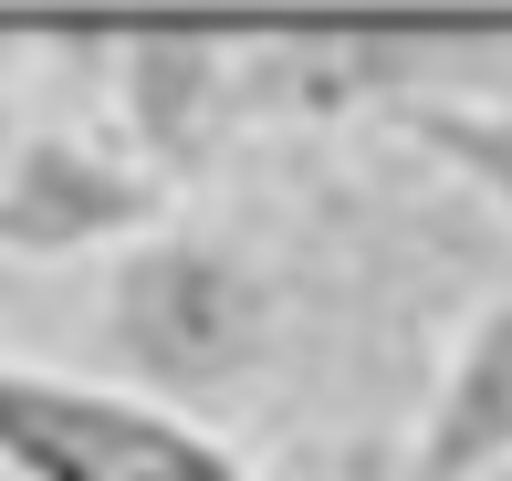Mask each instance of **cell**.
I'll return each mask as SVG.
<instances>
[{"label":"cell","mask_w":512,"mask_h":481,"mask_svg":"<svg viewBox=\"0 0 512 481\" xmlns=\"http://www.w3.org/2000/svg\"><path fill=\"white\" fill-rule=\"evenodd\" d=\"M387 116H398L429 157H450V168L512 220V105H481V95H387Z\"/></svg>","instance_id":"obj_6"},{"label":"cell","mask_w":512,"mask_h":481,"mask_svg":"<svg viewBox=\"0 0 512 481\" xmlns=\"http://www.w3.org/2000/svg\"><path fill=\"white\" fill-rule=\"evenodd\" d=\"M262 325H272V304L251 283V262L199 231H147L105 272V346L126 377L168 387V398L230 387L262 356Z\"/></svg>","instance_id":"obj_1"},{"label":"cell","mask_w":512,"mask_h":481,"mask_svg":"<svg viewBox=\"0 0 512 481\" xmlns=\"http://www.w3.org/2000/svg\"><path fill=\"white\" fill-rule=\"evenodd\" d=\"M168 210L147 157H115L74 126H32L0 168V251L11 262H74V251H136Z\"/></svg>","instance_id":"obj_3"},{"label":"cell","mask_w":512,"mask_h":481,"mask_svg":"<svg viewBox=\"0 0 512 481\" xmlns=\"http://www.w3.org/2000/svg\"><path fill=\"white\" fill-rule=\"evenodd\" d=\"M0 471L21 481H251L209 429L95 377H42L0 356Z\"/></svg>","instance_id":"obj_2"},{"label":"cell","mask_w":512,"mask_h":481,"mask_svg":"<svg viewBox=\"0 0 512 481\" xmlns=\"http://www.w3.org/2000/svg\"><path fill=\"white\" fill-rule=\"evenodd\" d=\"M115 84H126V136L147 147V168H189L209 147V126H220L230 105V42L209 32H136L115 42Z\"/></svg>","instance_id":"obj_5"},{"label":"cell","mask_w":512,"mask_h":481,"mask_svg":"<svg viewBox=\"0 0 512 481\" xmlns=\"http://www.w3.org/2000/svg\"><path fill=\"white\" fill-rule=\"evenodd\" d=\"M21 136H32V126H21V105L0 95V168H11V147H21Z\"/></svg>","instance_id":"obj_7"},{"label":"cell","mask_w":512,"mask_h":481,"mask_svg":"<svg viewBox=\"0 0 512 481\" xmlns=\"http://www.w3.org/2000/svg\"><path fill=\"white\" fill-rule=\"evenodd\" d=\"M492 471H512V293L471 314V335L450 346V377H439L398 481H492Z\"/></svg>","instance_id":"obj_4"}]
</instances>
